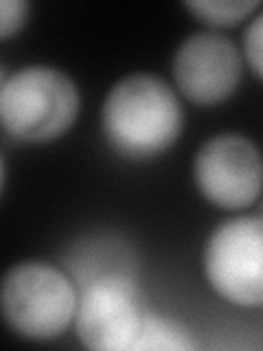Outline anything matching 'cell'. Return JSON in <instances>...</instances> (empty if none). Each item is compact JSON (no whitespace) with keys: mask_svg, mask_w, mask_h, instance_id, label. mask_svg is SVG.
<instances>
[{"mask_svg":"<svg viewBox=\"0 0 263 351\" xmlns=\"http://www.w3.org/2000/svg\"><path fill=\"white\" fill-rule=\"evenodd\" d=\"M101 123L116 154L145 160L175 145L184 128V110L167 82L149 73H134L110 88Z\"/></svg>","mask_w":263,"mask_h":351,"instance_id":"obj_1","label":"cell"},{"mask_svg":"<svg viewBox=\"0 0 263 351\" xmlns=\"http://www.w3.org/2000/svg\"><path fill=\"white\" fill-rule=\"evenodd\" d=\"M79 88L53 66H25L3 77L0 119L11 136L27 143H47L66 134L79 117Z\"/></svg>","mask_w":263,"mask_h":351,"instance_id":"obj_2","label":"cell"},{"mask_svg":"<svg viewBox=\"0 0 263 351\" xmlns=\"http://www.w3.org/2000/svg\"><path fill=\"white\" fill-rule=\"evenodd\" d=\"M0 303L7 325L18 336L51 340L75 323L79 294L60 268L44 261H22L7 270Z\"/></svg>","mask_w":263,"mask_h":351,"instance_id":"obj_3","label":"cell"},{"mask_svg":"<svg viewBox=\"0 0 263 351\" xmlns=\"http://www.w3.org/2000/svg\"><path fill=\"white\" fill-rule=\"evenodd\" d=\"M204 274L224 301L263 305V215L226 219L208 237Z\"/></svg>","mask_w":263,"mask_h":351,"instance_id":"obj_4","label":"cell"},{"mask_svg":"<svg viewBox=\"0 0 263 351\" xmlns=\"http://www.w3.org/2000/svg\"><path fill=\"white\" fill-rule=\"evenodd\" d=\"M193 176L208 202L246 208L263 191V156L246 136L217 134L197 149Z\"/></svg>","mask_w":263,"mask_h":351,"instance_id":"obj_5","label":"cell"},{"mask_svg":"<svg viewBox=\"0 0 263 351\" xmlns=\"http://www.w3.org/2000/svg\"><path fill=\"white\" fill-rule=\"evenodd\" d=\"M173 77L189 101L197 106L222 104L239 86L241 55L222 33H195L175 51Z\"/></svg>","mask_w":263,"mask_h":351,"instance_id":"obj_6","label":"cell"},{"mask_svg":"<svg viewBox=\"0 0 263 351\" xmlns=\"http://www.w3.org/2000/svg\"><path fill=\"white\" fill-rule=\"evenodd\" d=\"M129 281L101 279L84 285L75 314V332L86 349L132 351L140 325Z\"/></svg>","mask_w":263,"mask_h":351,"instance_id":"obj_7","label":"cell"},{"mask_svg":"<svg viewBox=\"0 0 263 351\" xmlns=\"http://www.w3.org/2000/svg\"><path fill=\"white\" fill-rule=\"evenodd\" d=\"M195 340L178 321L160 314H140V325L132 351H189Z\"/></svg>","mask_w":263,"mask_h":351,"instance_id":"obj_8","label":"cell"},{"mask_svg":"<svg viewBox=\"0 0 263 351\" xmlns=\"http://www.w3.org/2000/svg\"><path fill=\"white\" fill-rule=\"evenodd\" d=\"M191 14L213 27H233L250 18L261 7L255 0H204V3H184Z\"/></svg>","mask_w":263,"mask_h":351,"instance_id":"obj_9","label":"cell"},{"mask_svg":"<svg viewBox=\"0 0 263 351\" xmlns=\"http://www.w3.org/2000/svg\"><path fill=\"white\" fill-rule=\"evenodd\" d=\"M244 53L252 73L263 80V11L252 18L244 33Z\"/></svg>","mask_w":263,"mask_h":351,"instance_id":"obj_10","label":"cell"},{"mask_svg":"<svg viewBox=\"0 0 263 351\" xmlns=\"http://www.w3.org/2000/svg\"><path fill=\"white\" fill-rule=\"evenodd\" d=\"M29 9L31 7L25 0H3L0 3V38L9 40L16 31L25 27Z\"/></svg>","mask_w":263,"mask_h":351,"instance_id":"obj_11","label":"cell"},{"mask_svg":"<svg viewBox=\"0 0 263 351\" xmlns=\"http://www.w3.org/2000/svg\"><path fill=\"white\" fill-rule=\"evenodd\" d=\"M261 208H263V204H261Z\"/></svg>","mask_w":263,"mask_h":351,"instance_id":"obj_12","label":"cell"}]
</instances>
